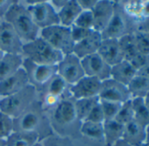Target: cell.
<instances>
[{
    "label": "cell",
    "instance_id": "1",
    "mask_svg": "<svg viewBox=\"0 0 149 146\" xmlns=\"http://www.w3.org/2000/svg\"><path fill=\"white\" fill-rule=\"evenodd\" d=\"M13 122L14 131L37 134L41 141L52 135L47 113L42 108L40 100H36L21 115L14 119Z\"/></svg>",
    "mask_w": 149,
    "mask_h": 146
},
{
    "label": "cell",
    "instance_id": "2",
    "mask_svg": "<svg viewBox=\"0 0 149 146\" xmlns=\"http://www.w3.org/2000/svg\"><path fill=\"white\" fill-rule=\"evenodd\" d=\"M47 115L52 130L59 135L66 136L79 132L81 121L77 114L74 100L71 97L61 100Z\"/></svg>",
    "mask_w": 149,
    "mask_h": 146
},
{
    "label": "cell",
    "instance_id": "3",
    "mask_svg": "<svg viewBox=\"0 0 149 146\" xmlns=\"http://www.w3.org/2000/svg\"><path fill=\"white\" fill-rule=\"evenodd\" d=\"M3 20L13 27L24 43L32 41L40 36V30L36 27L26 7L20 1H15Z\"/></svg>",
    "mask_w": 149,
    "mask_h": 146
},
{
    "label": "cell",
    "instance_id": "4",
    "mask_svg": "<svg viewBox=\"0 0 149 146\" xmlns=\"http://www.w3.org/2000/svg\"><path fill=\"white\" fill-rule=\"evenodd\" d=\"M22 55L24 58L42 65H57L63 58L61 52L40 36L32 41L24 43Z\"/></svg>",
    "mask_w": 149,
    "mask_h": 146
},
{
    "label": "cell",
    "instance_id": "5",
    "mask_svg": "<svg viewBox=\"0 0 149 146\" xmlns=\"http://www.w3.org/2000/svg\"><path fill=\"white\" fill-rule=\"evenodd\" d=\"M138 21L125 10L121 2L115 1L114 13L106 28L101 33L103 39H117L133 33Z\"/></svg>",
    "mask_w": 149,
    "mask_h": 146
},
{
    "label": "cell",
    "instance_id": "6",
    "mask_svg": "<svg viewBox=\"0 0 149 146\" xmlns=\"http://www.w3.org/2000/svg\"><path fill=\"white\" fill-rule=\"evenodd\" d=\"M38 100L39 93L34 87L29 85L13 95L0 99V111L14 120L26 111Z\"/></svg>",
    "mask_w": 149,
    "mask_h": 146
},
{
    "label": "cell",
    "instance_id": "7",
    "mask_svg": "<svg viewBox=\"0 0 149 146\" xmlns=\"http://www.w3.org/2000/svg\"><path fill=\"white\" fill-rule=\"evenodd\" d=\"M20 3L26 7L34 24L40 30L60 25L57 12L50 1H20Z\"/></svg>",
    "mask_w": 149,
    "mask_h": 146
},
{
    "label": "cell",
    "instance_id": "8",
    "mask_svg": "<svg viewBox=\"0 0 149 146\" xmlns=\"http://www.w3.org/2000/svg\"><path fill=\"white\" fill-rule=\"evenodd\" d=\"M23 68L28 77L29 85L40 93H43L49 81L57 74V65H42L24 58Z\"/></svg>",
    "mask_w": 149,
    "mask_h": 146
},
{
    "label": "cell",
    "instance_id": "9",
    "mask_svg": "<svg viewBox=\"0 0 149 146\" xmlns=\"http://www.w3.org/2000/svg\"><path fill=\"white\" fill-rule=\"evenodd\" d=\"M40 36L63 55L73 53L74 42L71 36L70 27L61 25L53 26L40 30Z\"/></svg>",
    "mask_w": 149,
    "mask_h": 146
},
{
    "label": "cell",
    "instance_id": "10",
    "mask_svg": "<svg viewBox=\"0 0 149 146\" xmlns=\"http://www.w3.org/2000/svg\"><path fill=\"white\" fill-rule=\"evenodd\" d=\"M57 74L68 86H73L85 76L81 59L73 53L63 55L57 64Z\"/></svg>",
    "mask_w": 149,
    "mask_h": 146
},
{
    "label": "cell",
    "instance_id": "11",
    "mask_svg": "<svg viewBox=\"0 0 149 146\" xmlns=\"http://www.w3.org/2000/svg\"><path fill=\"white\" fill-rule=\"evenodd\" d=\"M23 45V41L9 23L0 22V49L4 54L22 55Z\"/></svg>",
    "mask_w": 149,
    "mask_h": 146
},
{
    "label": "cell",
    "instance_id": "12",
    "mask_svg": "<svg viewBox=\"0 0 149 146\" xmlns=\"http://www.w3.org/2000/svg\"><path fill=\"white\" fill-rule=\"evenodd\" d=\"M99 100L124 103L132 99L128 87L111 78L102 81L101 89L98 95Z\"/></svg>",
    "mask_w": 149,
    "mask_h": 146
},
{
    "label": "cell",
    "instance_id": "13",
    "mask_svg": "<svg viewBox=\"0 0 149 146\" xmlns=\"http://www.w3.org/2000/svg\"><path fill=\"white\" fill-rule=\"evenodd\" d=\"M102 81L98 79L84 76L76 84L70 86L69 94L74 100L80 99L98 97Z\"/></svg>",
    "mask_w": 149,
    "mask_h": 146
},
{
    "label": "cell",
    "instance_id": "14",
    "mask_svg": "<svg viewBox=\"0 0 149 146\" xmlns=\"http://www.w3.org/2000/svg\"><path fill=\"white\" fill-rule=\"evenodd\" d=\"M85 76L98 79L101 81L111 78V67L107 64L97 54H92L81 59Z\"/></svg>",
    "mask_w": 149,
    "mask_h": 146
},
{
    "label": "cell",
    "instance_id": "15",
    "mask_svg": "<svg viewBox=\"0 0 149 146\" xmlns=\"http://www.w3.org/2000/svg\"><path fill=\"white\" fill-rule=\"evenodd\" d=\"M115 1L97 0V3L92 10L93 13V30L102 33L108 26L114 13Z\"/></svg>",
    "mask_w": 149,
    "mask_h": 146
},
{
    "label": "cell",
    "instance_id": "16",
    "mask_svg": "<svg viewBox=\"0 0 149 146\" xmlns=\"http://www.w3.org/2000/svg\"><path fill=\"white\" fill-rule=\"evenodd\" d=\"M29 86L26 72L22 67L16 73L0 81V99L13 95Z\"/></svg>",
    "mask_w": 149,
    "mask_h": 146
},
{
    "label": "cell",
    "instance_id": "17",
    "mask_svg": "<svg viewBox=\"0 0 149 146\" xmlns=\"http://www.w3.org/2000/svg\"><path fill=\"white\" fill-rule=\"evenodd\" d=\"M97 54L111 67L124 60L118 40L117 39H103Z\"/></svg>",
    "mask_w": 149,
    "mask_h": 146
},
{
    "label": "cell",
    "instance_id": "18",
    "mask_svg": "<svg viewBox=\"0 0 149 146\" xmlns=\"http://www.w3.org/2000/svg\"><path fill=\"white\" fill-rule=\"evenodd\" d=\"M102 41L103 38L101 33L93 30L85 39L74 44L73 54L76 55L78 58L83 59L85 56L97 53Z\"/></svg>",
    "mask_w": 149,
    "mask_h": 146
},
{
    "label": "cell",
    "instance_id": "19",
    "mask_svg": "<svg viewBox=\"0 0 149 146\" xmlns=\"http://www.w3.org/2000/svg\"><path fill=\"white\" fill-rule=\"evenodd\" d=\"M146 127L141 125L135 120H132L124 126L122 139L132 146H140L145 143Z\"/></svg>",
    "mask_w": 149,
    "mask_h": 146
},
{
    "label": "cell",
    "instance_id": "20",
    "mask_svg": "<svg viewBox=\"0 0 149 146\" xmlns=\"http://www.w3.org/2000/svg\"><path fill=\"white\" fill-rule=\"evenodd\" d=\"M24 56L16 54H5L0 60V81L16 73L23 67Z\"/></svg>",
    "mask_w": 149,
    "mask_h": 146
},
{
    "label": "cell",
    "instance_id": "21",
    "mask_svg": "<svg viewBox=\"0 0 149 146\" xmlns=\"http://www.w3.org/2000/svg\"><path fill=\"white\" fill-rule=\"evenodd\" d=\"M82 11L77 0H67L66 4L57 12L60 25L70 27L74 25Z\"/></svg>",
    "mask_w": 149,
    "mask_h": 146
},
{
    "label": "cell",
    "instance_id": "22",
    "mask_svg": "<svg viewBox=\"0 0 149 146\" xmlns=\"http://www.w3.org/2000/svg\"><path fill=\"white\" fill-rule=\"evenodd\" d=\"M136 75L137 70L135 68L125 60L112 66L111 69V78L126 86Z\"/></svg>",
    "mask_w": 149,
    "mask_h": 146
},
{
    "label": "cell",
    "instance_id": "23",
    "mask_svg": "<svg viewBox=\"0 0 149 146\" xmlns=\"http://www.w3.org/2000/svg\"><path fill=\"white\" fill-rule=\"evenodd\" d=\"M124 126L116 120H106L103 122L104 143L105 146H112L118 140L122 139Z\"/></svg>",
    "mask_w": 149,
    "mask_h": 146
},
{
    "label": "cell",
    "instance_id": "24",
    "mask_svg": "<svg viewBox=\"0 0 149 146\" xmlns=\"http://www.w3.org/2000/svg\"><path fill=\"white\" fill-rule=\"evenodd\" d=\"M69 87H70V86H68L64 81L63 79H61L58 74H56L49 81V83L46 86L43 93H46L51 94L53 96H55L60 100H63V99L70 97Z\"/></svg>",
    "mask_w": 149,
    "mask_h": 146
},
{
    "label": "cell",
    "instance_id": "25",
    "mask_svg": "<svg viewBox=\"0 0 149 146\" xmlns=\"http://www.w3.org/2000/svg\"><path fill=\"white\" fill-rule=\"evenodd\" d=\"M79 133L92 141L104 142V128L103 123H97L89 121H84L81 122Z\"/></svg>",
    "mask_w": 149,
    "mask_h": 146
},
{
    "label": "cell",
    "instance_id": "26",
    "mask_svg": "<svg viewBox=\"0 0 149 146\" xmlns=\"http://www.w3.org/2000/svg\"><path fill=\"white\" fill-rule=\"evenodd\" d=\"M41 141L37 134L13 131L6 139V146H33Z\"/></svg>",
    "mask_w": 149,
    "mask_h": 146
},
{
    "label": "cell",
    "instance_id": "27",
    "mask_svg": "<svg viewBox=\"0 0 149 146\" xmlns=\"http://www.w3.org/2000/svg\"><path fill=\"white\" fill-rule=\"evenodd\" d=\"M127 87L132 99L144 98L149 93V79L136 75Z\"/></svg>",
    "mask_w": 149,
    "mask_h": 146
},
{
    "label": "cell",
    "instance_id": "28",
    "mask_svg": "<svg viewBox=\"0 0 149 146\" xmlns=\"http://www.w3.org/2000/svg\"><path fill=\"white\" fill-rule=\"evenodd\" d=\"M132 109H133V120L140 123L141 125L149 126V109L146 106L143 98L132 99Z\"/></svg>",
    "mask_w": 149,
    "mask_h": 146
},
{
    "label": "cell",
    "instance_id": "29",
    "mask_svg": "<svg viewBox=\"0 0 149 146\" xmlns=\"http://www.w3.org/2000/svg\"><path fill=\"white\" fill-rule=\"evenodd\" d=\"M98 102H99L98 97L80 99V100H74V107H76L77 114L81 122L86 120V118L88 117L92 108Z\"/></svg>",
    "mask_w": 149,
    "mask_h": 146
},
{
    "label": "cell",
    "instance_id": "30",
    "mask_svg": "<svg viewBox=\"0 0 149 146\" xmlns=\"http://www.w3.org/2000/svg\"><path fill=\"white\" fill-rule=\"evenodd\" d=\"M118 43L124 56V60L125 61H130L139 52L132 33L119 38Z\"/></svg>",
    "mask_w": 149,
    "mask_h": 146
},
{
    "label": "cell",
    "instance_id": "31",
    "mask_svg": "<svg viewBox=\"0 0 149 146\" xmlns=\"http://www.w3.org/2000/svg\"><path fill=\"white\" fill-rule=\"evenodd\" d=\"M14 131L13 119L0 111V138L6 140Z\"/></svg>",
    "mask_w": 149,
    "mask_h": 146
},
{
    "label": "cell",
    "instance_id": "32",
    "mask_svg": "<svg viewBox=\"0 0 149 146\" xmlns=\"http://www.w3.org/2000/svg\"><path fill=\"white\" fill-rule=\"evenodd\" d=\"M119 123L125 125L132 120H133V109H132V99L128 101L124 102L121 105V107L116 115L115 119Z\"/></svg>",
    "mask_w": 149,
    "mask_h": 146
},
{
    "label": "cell",
    "instance_id": "33",
    "mask_svg": "<svg viewBox=\"0 0 149 146\" xmlns=\"http://www.w3.org/2000/svg\"><path fill=\"white\" fill-rule=\"evenodd\" d=\"M99 103L104 113V121L115 119L116 115L118 114L121 107V105L123 104V103L121 104V103L108 101V100H99Z\"/></svg>",
    "mask_w": 149,
    "mask_h": 146
},
{
    "label": "cell",
    "instance_id": "34",
    "mask_svg": "<svg viewBox=\"0 0 149 146\" xmlns=\"http://www.w3.org/2000/svg\"><path fill=\"white\" fill-rule=\"evenodd\" d=\"M132 34L138 51L149 55V33L136 29Z\"/></svg>",
    "mask_w": 149,
    "mask_h": 146
},
{
    "label": "cell",
    "instance_id": "35",
    "mask_svg": "<svg viewBox=\"0 0 149 146\" xmlns=\"http://www.w3.org/2000/svg\"><path fill=\"white\" fill-rule=\"evenodd\" d=\"M93 25L94 20L92 11H82L74 23V26L90 30H93Z\"/></svg>",
    "mask_w": 149,
    "mask_h": 146
},
{
    "label": "cell",
    "instance_id": "36",
    "mask_svg": "<svg viewBox=\"0 0 149 146\" xmlns=\"http://www.w3.org/2000/svg\"><path fill=\"white\" fill-rule=\"evenodd\" d=\"M93 30L90 29H85L82 27H78L76 26H71L70 27V32H71V36L72 39L74 42V44L81 41L82 40L85 39L87 36H89Z\"/></svg>",
    "mask_w": 149,
    "mask_h": 146
},
{
    "label": "cell",
    "instance_id": "37",
    "mask_svg": "<svg viewBox=\"0 0 149 146\" xmlns=\"http://www.w3.org/2000/svg\"><path fill=\"white\" fill-rule=\"evenodd\" d=\"M85 121L97 122V123H103L104 121V113H103V110L99 102L92 108V110L91 111V113L89 114Z\"/></svg>",
    "mask_w": 149,
    "mask_h": 146
},
{
    "label": "cell",
    "instance_id": "38",
    "mask_svg": "<svg viewBox=\"0 0 149 146\" xmlns=\"http://www.w3.org/2000/svg\"><path fill=\"white\" fill-rule=\"evenodd\" d=\"M130 63L135 68L136 70L139 69L140 68H142L143 66H145L146 64H147L149 62V55L147 54H144L141 52H138L130 61Z\"/></svg>",
    "mask_w": 149,
    "mask_h": 146
},
{
    "label": "cell",
    "instance_id": "39",
    "mask_svg": "<svg viewBox=\"0 0 149 146\" xmlns=\"http://www.w3.org/2000/svg\"><path fill=\"white\" fill-rule=\"evenodd\" d=\"M14 3L15 0H0V20H4L6 14Z\"/></svg>",
    "mask_w": 149,
    "mask_h": 146
},
{
    "label": "cell",
    "instance_id": "40",
    "mask_svg": "<svg viewBox=\"0 0 149 146\" xmlns=\"http://www.w3.org/2000/svg\"><path fill=\"white\" fill-rule=\"evenodd\" d=\"M77 3L83 11H92L97 3V0H77Z\"/></svg>",
    "mask_w": 149,
    "mask_h": 146
},
{
    "label": "cell",
    "instance_id": "41",
    "mask_svg": "<svg viewBox=\"0 0 149 146\" xmlns=\"http://www.w3.org/2000/svg\"><path fill=\"white\" fill-rule=\"evenodd\" d=\"M137 29L149 33V17L139 20L137 24Z\"/></svg>",
    "mask_w": 149,
    "mask_h": 146
},
{
    "label": "cell",
    "instance_id": "42",
    "mask_svg": "<svg viewBox=\"0 0 149 146\" xmlns=\"http://www.w3.org/2000/svg\"><path fill=\"white\" fill-rule=\"evenodd\" d=\"M42 142H43L44 146H61L60 140L57 139V138L53 137L52 135L46 138V139H44Z\"/></svg>",
    "mask_w": 149,
    "mask_h": 146
},
{
    "label": "cell",
    "instance_id": "43",
    "mask_svg": "<svg viewBox=\"0 0 149 146\" xmlns=\"http://www.w3.org/2000/svg\"><path fill=\"white\" fill-rule=\"evenodd\" d=\"M137 75L149 79V62L137 70Z\"/></svg>",
    "mask_w": 149,
    "mask_h": 146
},
{
    "label": "cell",
    "instance_id": "44",
    "mask_svg": "<svg viewBox=\"0 0 149 146\" xmlns=\"http://www.w3.org/2000/svg\"><path fill=\"white\" fill-rule=\"evenodd\" d=\"M66 2H67V0H52V1H50V4L53 6V7L55 9V11L56 12H58L65 4H66Z\"/></svg>",
    "mask_w": 149,
    "mask_h": 146
},
{
    "label": "cell",
    "instance_id": "45",
    "mask_svg": "<svg viewBox=\"0 0 149 146\" xmlns=\"http://www.w3.org/2000/svg\"><path fill=\"white\" fill-rule=\"evenodd\" d=\"M140 13H141V15H142L141 19L149 17V2L146 3V4L143 6V7H142V9H141V12H140ZM141 19H140V20H141Z\"/></svg>",
    "mask_w": 149,
    "mask_h": 146
},
{
    "label": "cell",
    "instance_id": "46",
    "mask_svg": "<svg viewBox=\"0 0 149 146\" xmlns=\"http://www.w3.org/2000/svg\"><path fill=\"white\" fill-rule=\"evenodd\" d=\"M112 146H132V145H130L128 142H126L125 140H123V139H120V140H118L117 142H115Z\"/></svg>",
    "mask_w": 149,
    "mask_h": 146
},
{
    "label": "cell",
    "instance_id": "47",
    "mask_svg": "<svg viewBox=\"0 0 149 146\" xmlns=\"http://www.w3.org/2000/svg\"><path fill=\"white\" fill-rule=\"evenodd\" d=\"M145 144H146V146H149V126L146 127V135Z\"/></svg>",
    "mask_w": 149,
    "mask_h": 146
},
{
    "label": "cell",
    "instance_id": "48",
    "mask_svg": "<svg viewBox=\"0 0 149 146\" xmlns=\"http://www.w3.org/2000/svg\"><path fill=\"white\" fill-rule=\"evenodd\" d=\"M144 99V102H145V104H146V106L148 107V109H149V93L143 98Z\"/></svg>",
    "mask_w": 149,
    "mask_h": 146
},
{
    "label": "cell",
    "instance_id": "49",
    "mask_svg": "<svg viewBox=\"0 0 149 146\" xmlns=\"http://www.w3.org/2000/svg\"><path fill=\"white\" fill-rule=\"evenodd\" d=\"M0 146H6V140L0 138Z\"/></svg>",
    "mask_w": 149,
    "mask_h": 146
},
{
    "label": "cell",
    "instance_id": "50",
    "mask_svg": "<svg viewBox=\"0 0 149 146\" xmlns=\"http://www.w3.org/2000/svg\"><path fill=\"white\" fill-rule=\"evenodd\" d=\"M33 146H44V144H43V142H42V141H40V142H38L37 143H35Z\"/></svg>",
    "mask_w": 149,
    "mask_h": 146
},
{
    "label": "cell",
    "instance_id": "51",
    "mask_svg": "<svg viewBox=\"0 0 149 146\" xmlns=\"http://www.w3.org/2000/svg\"><path fill=\"white\" fill-rule=\"evenodd\" d=\"M4 55H5V54H4V52H3V51H2L1 49H0V60L2 59V57L4 56Z\"/></svg>",
    "mask_w": 149,
    "mask_h": 146
},
{
    "label": "cell",
    "instance_id": "52",
    "mask_svg": "<svg viewBox=\"0 0 149 146\" xmlns=\"http://www.w3.org/2000/svg\"><path fill=\"white\" fill-rule=\"evenodd\" d=\"M140 146H146V144L144 143V144H142V145H140Z\"/></svg>",
    "mask_w": 149,
    "mask_h": 146
},
{
    "label": "cell",
    "instance_id": "53",
    "mask_svg": "<svg viewBox=\"0 0 149 146\" xmlns=\"http://www.w3.org/2000/svg\"><path fill=\"white\" fill-rule=\"evenodd\" d=\"M1 21H2V20H0V22H1Z\"/></svg>",
    "mask_w": 149,
    "mask_h": 146
}]
</instances>
